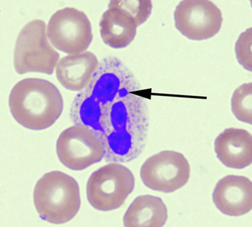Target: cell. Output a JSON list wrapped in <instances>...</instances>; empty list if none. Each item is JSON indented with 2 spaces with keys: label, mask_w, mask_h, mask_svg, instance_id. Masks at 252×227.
<instances>
[{
  "label": "cell",
  "mask_w": 252,
  "mask_h": 227,
  "mask_svg": "<svg viewBox=\"0 0 252 227\" xmlns=\"http://www.w3.org/2000/svg\"><path fill=\"white\" fill-rule=\"evenodd\" d=\"M141 90L124 63L106 57L71 105L72 123L95 133L104 145L107 162H131L145 148L150 118L146 99L139 94Z\"/></svg>",
  "instance_id": "obj_1"
},
{
  "label": "cell",
  "mask_w": 252,
  "mask_h": 227,
  "mask_svg": "<svg viewBox=\"0 0 252 227\" xmlns=\"http://www.w3.org/2000/svg\"><path fill=\"white\" fill-rule=\"evenodd\" d=\"M8 104L14 119L22 126L34 131L53 125L63 109V99L57 86L36 78L17 83L10 93Z\"/></svg>",
  "instance_id": "obj_2"
},
{
  "label": "cell",
  "mask_w": 252,
  "mask_h": 227,
  "mask_svg": "<svg viewBox=\"0 0 252 227\" xmlns=\"http://www.w3.org/2000/svg\"><path fill=\"white\" fill-rule=\"evenodd\" d=\"M33 202L42 219L55 225L66 223L80 209V190L68 174L53 171L44 174L35 184Z\"/></svg>",
  "instance_id": "obj_3"
},
{
  "label": "cell",
  "mask_w": 252,
  "mask_h": 227,
  "mask_svg": "<svg viewBox=\"0 0 252 227\" xmlns=\"http://www.w3.org/2000/svg\"><path fill=\"white\" fill-rule=\"evenodd\" d=\"M47 38L46 24L41 20H32L20 30L13 53L18 74H53L60 56Z\"/></svg>",
  "instance_id": "obj_4"
},
{
  "label": "cell",
  "mask_w": 252,
  "mask_h": 227,
  "mask_svg": "<svg viewBox=\"0 0 252 227\" xmlns=\"http://www.w3.org/2000/svg\"><path fill=\"white\" fill-rule=\"evenodd\" d=\"M135 187L129 169L118 162H110L91 174L86 186L90 204L101 211L121 207Z\"/></svg>",
  "instance_id": "obj_5"
},
{
  "label": "cell",
  "mask_w": 252,
  "mask_h": 227,
  "mask_svg": "<svg viewBox=\"0 0 252 227\" xmlns=\"http://www.w3.org/2000/svg\"><path fill=\"white\" fill-rule=\"evenodd\" d=\"M51 43L57 50L71 54L85 52L93 40L91 22L84 12L66 7L52 15L47 27Z\"/></svg>",
  "instance_id": "obj_6"
},
{
  "label": "cell",
  "mask_w": 252,
  "mask_h": 227,
  "mask_svg": "<svg viewBox=\"0 0 252 227\" xmlns=\"http://www.w3.org/2000/svg\"><path fill=\"white\" fill-rule=\"evenodd\" d=\"M57 153L63 165L80 171L101 162L105 157L102 142L89 127L75 125L59 135Z\"/></svg>",
  "instance_id": "obj_7"
},
{
  "label": "cell",
  "mask_w": 252,
  "mask_h": 227,
  "mask_svg": "<svg viewBox=\"0 0 252 227\" xmlns=\"http://www.w3.org/2000/svg\"><path fill=\"white\" fill-rule=\"evenodd\" d=\"M190 174L189 162L182 154L166 150L147 159L140 169V178L149 189L170 193L187 184Z\"/></svg>",
  "instance_id": "obj_8"
},
{
  "label": "cell",
  "mask_w": 252,
  "mask_h": 227,
  "mask_svg": "<svg viewBox=\"0 0 252 227\" xmlns=\"http://www.w3.org/2000/svg\"><path fill=\"white\" fill-rule=\"evenodd\" d=\"M176 28L184 36L193 40L212 38L220 30L222 15L209 0H184L176 8Z\"/></svg>",
  "instance_id": "obj_9"
},
{
  "label": "cell",
  "mask_w": 252,
  "mask_h": 227,
  "mask_svg": "<svg viewBox=\"0 0 252 227\" xmlns=\"http://www.w3.org/2000/svg\"><path fill=\"white\" fill-rule=\"evenodd\" d=\"M213 200L218 209L226 216L247 214L252 208L251 180L243 176H226L215 188Z\"/></svg>",
  "instance_id": "obj_10"
},
{
  "label": "cell",
  "mask_w": 252,
  "mask_h": 227,
  "mask_svg": "<svg viewBox=\"0 0 252 227\" xmlns=\"http://www.w3.org/2000/svg\"><path fill=\"white\" fill-rule=\"evenodd\" d=\"M99 64L97 57L91 52L69 54L57 64V79L66 89L82 91L91 83Z\"/></svg>",
  "instance_id": "obj_11"
},
{
  "label": "cell",
  "mask_w": 252,
  "mask_h": 227,
  "mask_svg": "<svg viewBox=\"0 0 252 227\" xmlns=\"http://www.w3.org/2000/svg\"><path fill=\"white\" fill-rule=\"evenodd\" d=\"M215 151L226 167L245 168L252 162V134L242 129H226L216 139Z\"/></svg>",
  "instance_id": "obj_12"
},
{
  "label": "cell",
  "mask_w": 252,
  "mask_h": 227,
  "mask_svg": "<svg viewBox=\"0 0 252 227\" xmlns=\"http://www.w3.org/2000/svg\"><path fill=\"white\" fill-rule=\"evenodd\" d=\"M99 26L104 43L112 48L120 49L128 46L133 41L138 25L127 12L109 5L101 16Z\"/></svg>",
  "instance_id": "obj_13"
},
{
  "label": "cell",
  "mask_w": 252,
  "mask_h": 227,
  "mask_svg": "<svg viewBox=\"0 0 252 227\" xmlns=\"http://www.w3.org/2000/svg\"><path fill=\"white\" fill-rule=\"evenodd\" d=\"M167 220L166 206L158 196L142 195L131 203L123 218L125 227H161Z\"/></svg>",
  "instance_id": "obj_14"
},
{
  "label": "cell",
  "mask_w": 252,
  "mask_h": 227,
  "mask_svg": "<svg viewBox=\"0 0 252 227\" xmlns=\"http://www.w3.org/2000/svg\"><path fill=\"white\" fill-rule=\"evenodd\" d=\"M231 110L237 119L243 123H252V84L241 85L231 98Z\"/></svg>",
  "instance_id": "obj_15"
},
{
  "label": "cell",
  "mask_w": 252,
  "mask_h": 227,
  "mask_svg": "<svg viewBox=\"0 0 252 227\" xmlns=\"http://www.w3.org/2000/svg\"><path fill=\"white\" fill-rule=\"evenodd\" d=\"M111 6L121 8L127 12L136 20L138 26L145 23L151 14L152 4L148 0H119V1H111Z\"/></svg>",
  "instance_id": "obj_16"
},
{
  "label": "cell",
  "mask_w": 252,
  "mask_h": 227,
  "mask_svg": "<svg viewBox=\"0 0 252 227\" xmlns=\"http://www.w3.org/2000/svg\"><path fill=\"white\" fill-rule=\"evenodd\" d=\"M238 62L247 70L252 71V28L243 32L236 44Z\"/></svg>",
  "instance_id": "obj_17"
}]
</instances>
